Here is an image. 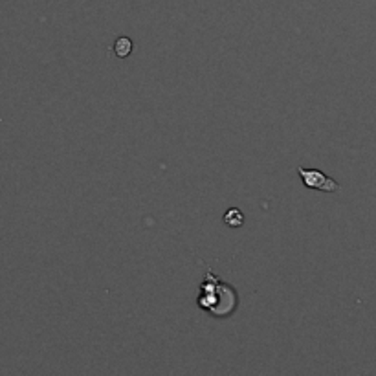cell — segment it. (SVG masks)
Returning a JSON list of instances; mask_svg holds the SVG:
<instances>
[{"label":"cell","mask_w":376,"mask_h":376,"mask_svg":"<svg viewBox=\"0 0 376 376\" xmlns=\"http://www.w3.org/2000/svg\"><path fill=\"white\" fill-rule=\"evenodd\" d=\"M197 303L198 309L206 310L215 318H228L237 310L239 296L235 288L217 279L210 270L204 283L200 285V296H198Z\"/></svg>","instance_id":"6da1fadb"},{"label":"cell","mask_w":376,"mask_h":376,"mask_svg":"<svg viewBox=\"0 0 376 376\" xmlns=\"http://www.w3.org/2000/svg\"><path fill=\"white\" fill-rule=\"evenodd\" d=\"M297 173L301 176V182L307 189H316V191L323 193H338L340 191V184L336 180L327 176L323 171L319 169H304V167H297Z\"/></svg>","instance_id":"7a4b0ae2"},{"label":"cell","mask_w":376,"mask_h":376,"mask_svg":"<svg viewBox=\"0 0 376 376\" xmlns=\"http://www.w3.org/2000/svg\"><path fill=\"white\" fill-rule=\"evenodd\" d=\"M224 222L229 228H241L244 224V213L239 207H229L224 213Z\"/></svg>","instance_id":"3957f363"},{"label":"cell","mask_w":376,"mask_h":376,"mask_svg":"<svg viewBox=\"0 0 376 376\" xmlns=\"http://www.w3.org/2000/svg\"><path fill=\"white\" fill-rule=\"evenodd\" d=\"M130 52H132V40L129 37H118L114 42V54L120 59H125L129 57Z\"/></svg>","instance_id":"277c9868"}]
</instances>
